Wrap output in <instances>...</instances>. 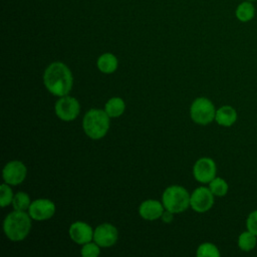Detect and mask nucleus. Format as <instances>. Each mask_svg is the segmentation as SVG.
<instances>
[{
    "mask_svg": "<svg viewBox=\"0 0 257 257\" xmlns=\"http://www.w3.org/2000/svg\"><path fill=\"white\" fill-rule=\"evenodd\" d=\"M190 197L191 196L184 187L173 185L164 191L162 203L165 210L173 213H182L190 206Z\"/></svg>",
    "mask_w": 257,
    "mask_h": 257,
    "instance_id": "20e7f679",
    "label": "nucleus"
},
{
    "mask_svg": "<svg viewBox=\"0 0 257 257\" xmlns=\"http://www.w3.org/2000/svg\"><path fill=\"white\" fill-rule=\"evenodd\" d=\"M68 234L70 239L79 245L88 243L93 239V231L91 227L87 223L81 221L72 223L69 227Z\"/></svg>",
    "mask_w": 257,
    "mask_h": 257,
    "instance_id": "f8f14e48",
    "label": "nucleus"
},
{
    "mask_svg": "<svg viewBox=\"0 0 257 257\" xmlns=\"http://www.w3.org/2000/svg\"><path fill=\"white\" fill-rule=\"evenodd\" d=\"M198 257H219L220 252L218 248L211 243H203L197 249Z\"/></svg>",
    "mask_w": 257,
    "mask_h": 257,
    "instance_id": "412c9836",
    "label": "nucleus"
},
{
    "mask_svg": "<svg viewBox=\"0 0 257 257\" xmlns=\"http://www.w3.org/2000/svg\"><path fill=\"white\" fill-rule=\"evenodd\" d=\"M246 224L248 230L257 236V210L250 213V215L247 218Z\"/></svg>",
    "mask_w": 257,
    "mask_h": 257,
    "instance_id": "b1692460",
    "label": "nucleus"
},
{
    "mask_svg": "<svg viewBox=\"0 0 257 257\" xmlns=\"http://www.w3.org/2000/svg\"><path fill=\"white\" fill-rule=\"evenodd\" d=\"M124 108H125V103L123 99L116 96L109 98L104 105V110L109 117L120 116L123 113Z\"/></svg>",
    "mask_w": 257,
    "mask_h": 257,
    "instance_id": "dca6fc26",
    "label": "nucleus"
},
{
    "mask_svg": "<svg viewBox=\"0 0 257 257\" xmlns=\"http://www.w3.org/2000/svg\"><path fill=\"white\" fill-rule=\"evenodd\" d=\"M99 247L100 246H98L95 242L94 243L88 242V243L83 244L80 253L83 257H96L100 253Z\"/></svg>",
    "mask_w": 257,
    "mask_h": 257,
    "instance_id": "5701e85b",
    "label": "nucleus"
},
{
    "mask_svg": "<svg viewBox=\"0 0 257 257\" xmlns=\"http://www.w3.org/2000/svg\"><path fill=\"white\" fill-rule=\"evenodd\" d=\"M173 212H171V211H168V210H166V211H164V213H163V215H162V220H163V222H165V223H171L172 221H173V219H174V217H173Z\"/></svg>",
    "mask_w": 257,
    "mask_h": 257,
    "instance_id": "393cba45",
    "label": "nucleus"
},
{
    "mask_svg": "<svg viewBox=\"0 0 257 257\" xmlns=\"http://www.w3.org/2000/svg\"><path fill=\"white\" fill-rule=\"evenodd\" d=\"M237 119V112L236 110L230 105H224L216 110L215 120L218 124L223 126H230L232 125Z\"/></svg>",
    "mask_w": 257,
    "mask_h": 257,
    "instance_id": "4468645a",
    "label": "nucleus"
},
{
    "mask_svg": "<svg viewBox=\"0 0 257 257\" xmlns=\"http://www.w3.org/2000/svg\"><path fill=\"white\" fill-rule=\"evenodd\" d=\"M43 82L50 93L56 96H64L72 88L73 76L70 69L64 63L55 61L45 69Z\"/></svg>",
    "mask_w": 257,
    "mask_h": 257,
    "instance_id": "f257e3e1",
    "label": "nucleus"
},
{
    "mask_svg": "<svg viewBox=\"0 0 257 257\" xmlns=\"http://www.w3.org/2000/svg\"><path fill=\"white\" fill-rule=\"evenodd\" d=\"M55 114L64 121L75 119L80 111V104L75 97L64 95L55 102Z\"/></svg>",
    "mask_w": 257,
    "mask_h": 257,
    "instance_id": "423d86ee",
    "label": "nucleus"
},
{
    "mask_svg": "<svg viewBox=\"0 0 257 257\" xmlns=\"http://www.w3.org/2000/svg\"><path fill=\"white\" fill-rule=\"evenodd\" d=\"M31 204L30 198L27 193L25 192H18L14 195L12 200V206L13 209L16 211H25L29 209V206Z\"/></svg>",
    "mask_w": 257,
    "mask_h": 257,
    "instance_id": "6ab92c4d",
    "label": "nucleus"
},
{
    "mask_svg": "<svg viewBox=\"0 0 257 257\" xmlns=\"http://www.w3.org/2000/svg\"><path fill=\"white\" fill-rule=\"evenodd\" d=\"M55 213V205L48 199H37L31 202L28 214L35 221H44L50 219Z\"/></svg>",
    "mask_w": 257,
    "mask_h": 257,
    "instance_id": "6e6552de",
    "label": "nucleus"
},
{
    "mask_svg": "<svg viewBox=\"0 0 257 257\" xmlns=\"http://www.w3.org/2000/svg\"><path fill=\"white\" fill-rule=\"evenodd\" d=\"M31 229V217L25 211L9 213L3 222V230L8 239L13 242L21 241L27 237Z\"/></svg>",
    "mask_w": 257,
    "mask_h": 257,
    "instance_id": "f03ea898",
    "label": "nucleus"
},
{
    "mask_svg": "<svg viewBox=\"0 0 257 257\" xmlns=\"http://www.w3.org/2000/svg\"><path fill=\"white\" fill-rule=\"evenodd\" d=\"M247 1H251L252 2V1H256V0H247Z\"/></svg>",
    "mask_w": 257,
    "mask_h": 257,
    "instance_id": "a878e982",
    "label": "nucleus"
},
{
    "mask_svg": "<svg viewBox=\"0 0 257 257\" xmlns=\"http://www.w3.org/2000/svg\"><path fill=\"white\" fill-rule=\"evenodd\" d=\"M256 235L250 232L249 230L247 232H243L238 239V245L241 250L243 251H250L252 250L256 245Z\"/></svg>",
    "mask_w": 257,
    "mask_h": 257,
    "instance_id": "a211bd4d",
    "label": "nucleus"
},
{
    "mask_svg": "<svg viewBox=\"0 0 257 257\" xmlns=\"http://www.w3.org/2000/svg\"><path fill=\"white\" fill-rule=\"evenodd\" d=\"M209 189L211 190V192L214 194V196H225L228 192V184L226 183L225 180L221 179V178H214L209 185Z\"/></svg>",
    "mask_w": 257,
    "mask_h": 257,
    "instance_id": "aec40b11",
    "label": "nucleus"
},
{
    "mask_svg": "<svg viewBox=\"0 0 257 257\" xmlns=\"http://www.w3.org/2000/svg\"><path fill=\"white\" fill-rule=\"evenodd\" d=\"M235 15L239 21L248 22L252 20L253 17L255 16V7L251 1L245 0L237 6Z\"/></svg>",
    "mask_w": 257,
    "mask_h": 257,
    "instance_id": "f3484780",
    "label": "nucleus"
},
{
    "mask_svg": "<svg viewBox=\"0 0 257 257\" xmlns=\"http://www.w3.org/2000/svg\"><path fill=\"white\" fill-rule=\"evenodd\" d=\"M117 229L109 224L103 223L98 225L93 231V241L100 247H110L117 241Z\"/></svg>",
    "mask_w": 257,
    "mask_h": 257,
    "instance_id": "9b49d317",
    "label": "nucleus"
},
{
    "mask_svg": "<svg viewBox=\"0 0 257 257\" xmlns=\"http://www.w3.org/2000/svg\"><path fill=\"white\" fill-rule=\"evenodd\" d=\"M96 65L102 73L109 74L116 70L117 59L112 53H103L97 58Z\"/></svg>",
    "mask_w": 257,
    "mask_h": 257,
    "instance_id": "2eb2a0df",
    "label": "nucleus"
},
{
    "mask_svg": "<svg viewBox=\"0 0 257 257\" xmlns=\"http://www.w3.org/2000/svg\"><path fill=\"white\" fill-rule=\"evenodd\" d=\"M216 164L210 158L199 159L193 167V175L200 183H210L216 177Z\"/></svg>",
    "mask_w": 257,
    "mask_h": 257,
    "instance_id": "9d476101",
    "label": "nucleus"
},
{
    "mask_svg": "<svg viewBox=\"0 0 257 257\" xmlns=\"http://www.w3.org/2000/svg\"><path fill=\"white\" fill-rule=\"evenodd\" d=\"M13 193L11 188L9 187L8 184L4 183L0 186V205L1 207H6L9 204L12 203L13 200Z\"/></svg>",
    "mask_w": 257,
    "mask_h": 257,
    "instance_id": "4be33fe9",
    "label": "nucleus"
},
{
    "mask_svg": "<svg viewBox=\"0 0 257 257\" xmlns=\"http://www.w3.org/2000/svg\"><path fill=\"white\" fill-rule=\"evenodd\" d=\"M27 174L25 165L20 161H11L7 163L3 169V180L6 184L16 186L21 184Z\"/></svg>",
    "mask_w": 257,
    "mask_h": 257,
    "instance_id": "1a4fd4ad",
    "label": "nucleus"
},
{
    "mask_svg": "<svg viewBox=\"0 0 257 257\" xmlns=\"http://www.w3.org/2000/svg\"><path fill=\"white\" fill-rule=\"evenodd\" d=\"M165 211L163 203L157 200H146L139 207L140 216L148 221H154L162 217Z\"/></svg>",
    "mask_w": 257,
    "mask_h": 257,
    "instance_id": "ddd939ff",
    "label": "nucleus"
},
{
    "mask_svg": "<svg viewBox=\"0 0 257 257\" xmlns=\"http://www.w3.org/2000/svg\"><path fill=\"white\" fill-rule=\"evenodd\" d=\"M215 106L213 102L206 97L196 98L190 107V115L193 121L199 124H208L215 119Z\"/></svg>",
    "mask_w": 257,
    "mask_h": 257,
    "instance_id": "39448f33",
    "label": "nucleus"
},
{
    "mask_svg": "<svg viewBox=\"0 0 257 257\" xmlns=\"http://www.w3.org/2000/svg\"><path fill=\"white\" fill-rule=\"evenodd\" d=\"M214 204V194L209 188L199 187L190 197V206L198 213L209 211Z\"/></svg>",
    "mask_w": 257,
    "mask_h": 257,
    "instance_id": "0eeeda50",
    "label": "nucleus"
},
{
    "mask_svg": "<svg viewBox=\"0 0 257 257\" xmlns=\"http://www.w3.org/2000/svg\"><path fill=\"white\" fill-rule=\"evenodd\" d=\"M82 127L88 138L99 140L106 135L109 128V116L105 110L91 108L83 116Z\"/></svg>",
    "mask_w": 257,
    "mask_h": 257,
    "instance_id": "7ed1b4c3",
    "label": "nucleus"
}]
</instances>
